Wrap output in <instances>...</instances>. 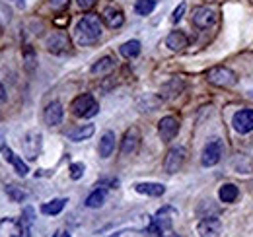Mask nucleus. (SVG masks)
Instances as JSON below:
<instances>
[{"instance_id":"9b49d317","label":"nucleus","mask_w":253,"mask_h":237,"mask_svg":"<svg viewBox=\"0 0 253 237\" xmlns=\"http://www.w3.org/2000/svg\"><path fill=\"white\" fill-rule=\"evenodd\" d=\"M47 49L51 53H55V55H61V53H66L70 49V41H68V37L64 35L63 31H57V33L47 37Z\"/></svg>"},{"instance_id":"6e6552de","label":"nucleus","mask_w":253,"mask_h":237,"mask_svg":"<svg viewBox=\"0 0 253 237\" xmlns=\"http://www.w3.org/2000/svg\"><path fill=\"white\" fill-rule=\"evenodd\" d=\"M179 132V120L175 117H164L158 124V134L164 142H169Z\"/></svg>"},{"instance_id":"a878e982","label":"nucleus","mask_w":253,"mask_h":237,"mask_svg":"<svg viewBox=\"0 0 253 237\" xmlns=\"http://www.w3.org/2000/svg\"><path fill=\"white\" fill-rule=\"evenodd\" d=\"M238 187L236 185H232V183H226V185H222L220 191H218V198H220L222 202H234L236 198H238Z\"/></svg>"},{"instance_id":"72a5a7b5","label":"nucleus","mask_w":253,"mask_h":237,"mask_svg":"<svg viewBox=\"0 0 253 237\" xmlns=\"http://www.w3.org/2000/svg\"><path fill=\"white\" fill-rule=\"evenodd\" d=\"M76 2H78V6H80L82 10H90V8H94L97 0H76Z\"/></svg>"},{"instance_id":"4468645a","label":"nucleus","mask_w":253,"mask_h":237,"mask_svg":"<svg viewBox=\"0 0 253 237\" xmlns=\"http://www.w3.org/2000/svg\"><path fill=\"white\" fill-rule=\"evenodd\" d=\"M63 105L59 103V101H53V103H49L47 105V109H45V113H43V118H45V122L49 124V126H57V124H61L63 122Z\"/></svg>"},{"instance_id":"a211bd4d","label":"nucleus","mask_w":253,"mask_h":237,"mask_svg":"<svg viewBox=\"0 0 253 237\" xmlns=\"http://www.w3.org/2000/svg\"><path fill=\"white\" fill-rule=\"evenodd\" d=\"M166 45L171 49V51H183L187 45H189V39L183 31H171L168 37H166Z\"/></svg>"},{"instance_id":"4be33fe9","label":"nucleus","mask_w":253,"mask_h":237,"mask_svg":"<svg viewBox=\"0 0 253 237\" xmlns=\"http://www.w3.org/2000/svg\"><path fill=\"white\" fill-rule=\"evenodd\" d=\"M94 132H95L94 124H84V126H78V128L70 130L66 136H68V140H72V142H82V140H88Z\"/></svg>"},{"instance_id":"f03ea898","label":"nucleus","mask_w":253,"mask_h":237,"mask_svg":"<svg viewBox=\"0 0 253 237\" xmlns=\"http://www.w3.org/2000/svg\"><path fill=\"white\" fill-rule=\"evenodd\" d=\"M70 111H72L76 117L90 118V117H94V115H97L99 105H97V101L94 99L92 93H82V95H78V97L70 103Z\"/></svg>"},{"instance_id":"f257e3e1","label":"nucleus","mask_w":253,"mask_h":237,"mask_svg":"<svg viewBox=\"0 0 253 237\" xmlns=\"http://www.w3.org/2000/svg\"><path fill=\"white\" fill-rule=\"evenodd\" d=\"M74 37L78 45H92L101 37V18L95 14L84 16L74 30Z\"/></svg>"},{"instance_id":"c9c22d12","label":"nucleus","mask_w":253,"mask_h":237,"mask_svg":"<svg viewBox=\"0 0 253 237\" xmlns=\"http://www.w3.org/2000/svg\"><path fill=\"white\" fill-rule=\"evenodd\" d=\"M53 237H70V234H68V232H57Z\"/></svg>"},{"instance_id":"2eb2a0df","label":"nucleus","mask_w":253,"mask_h":237,"mask_svg":"<svg viewBox=\"0 0 253 237\" xmlns=\"http://www.w3.org/2000/svg\"><path fill=\"white\" fill-rule=\"evenodd\" d=\"M0 237H24L20 220L4 218V220L0 222Z\"/></svg>"},{"instance_id":"cd10ccee","label":"nucleus","mask_w":253,"mask_h":237,"mask_svg":"<svg viewBox=\"0 0 253 237\" xmlns=\"http://www.w3.org/2000/svg\"><path fill=\"white\" fill-rule=\"evenodd\" d=\"M154 8H156V0H136L134 4V12L138 16H148L154 12Z\"/></svg>"},{"instance_id":"0eeeda50","label":"nucleus","mask_w":253,"mask_h":237,"mask_svg":"<svg viewBox=\"0 0 253 237\" xmlns=\"http://www.w3.org/2000/svg\"><path fill=\"white\" fill-rule=\"evenodd\" d=\"M222 158V142L220 140H212V142H209L205 150H203V154H201V161H203V165L205 167H212V165H216L218 161H220Z\"/></svg>"},{"instance_id":"412c9836","label":"nucleus","mask_w":253,"mask_h":237,"mask_svg":"<svg viewBox=\"0 0 253 237\" xmlns=\"http://www.w3.org/2000/svg\"><path fill=\"white\" fill-rule=\"evenodd\" d=\"M33 222H35V210L32 206H26L22 210V218H20V226H22L24 237H32Z\"/></svg>"},{"instance_id":"39448f33","label":"nucleus","mask_w":253,"mask_h":237,"mask_svg":"<svg viewBox=\"0 0 253 237\" xmlns=\"http://www.w3.org/2000/svg\"><path fill=\"white\" fill-rule=\"evenodd\" d=\"M193 24L199 28V30H209L216 24V12L209 6H199L195 8L193 12Z\"/></svg>"},{"instance_id":"5701e85b","label":"nucleus","mask_w":253,"mask_h":237,"mask_svg":"<svg viewBox=\"0 0 253 237\" xmlns=\"http://www.w3.org/2000/svg\"><path fill=\"white\" fill-rule=\"evenodd\" d=\"M113 150H115V134L111 130H107L99 140V156L101 158H109L113 154Z\"/></svg>"},{"instance_id":"2f4dec72","label":"nucleus","mask_w":253,"mask_h":237,"mask_svg":"<svg viewBox=\"0 0 253 237\" xmlns=\"http://www.w3.org/2000/svg\"><path fill=\"white\" fill-rule=\"evenodd\" d=\"M185 8H187V6H185V2H181V4H179L175 10H173V14H171V22H173V24H177V22L183 18V14H185Z\"/></svg>"},{"instance_id":"9d476101","label":"nucleus","mask_w":253,"mask_h":237,"mask_svg":"<svg viewBox=\"0 0 253 237\" xmlns=\"http://www.w3.org/2000/svg\"><path fill=\"white\" fill-rule=\"evenodd\" d=\"M222 232L220 222L216 218H201L197 224V234L199 237H218Z\"/></svg>"},{"instance_id":"f8f14e48","label":"nucleus","mask_w":253,"mask_h":237,"mask_svg":"<svg viewBox=\"0 0 253 237\" xmlns=\"http://www.w3.org/2000/svg\"><path fill=\"white\" fill-rule=\"evenodd\" d=\"M24 152H26V156L30 159H35L39 156V152H41V132L32 130V132L26 134V138H24Z\"/></svg>"},{"instance_id":"c756f323","label":"nucleus","mask_w":253,"mask_h":237,"mask_svg":"<svg viewBox=\"0 0 253 237\" xmlns=\"http://www.w3.org/2000/svg\"><path fill=\"white\" fill-rule=\"evenodd\" d=\"M144 237H166V234L160 230L154 222H150V224L144 228Z\"/></svg>"},{"instance_id":"7c9ffc66","label":"nucleus","mask_w":253,"mask_h":237,"mask_svg":"<svg viewBox=\"0 0 253 237\" xmlns=\"http://www.w3.org/2000/svg\"><path fill=\"white\" fill-rule=\"evenodd\" d=\"M84 171H86L84 163H72V165H70V177L74 179V181L82 179V175H84Z\"/></svg>"},{"instance_id":"f704fd0d","label":"nucleus","mask_w":253,"mask_h":237,"mask_svg":"<svg viewBox=\"0 0 253 237\" xmlns=\"http://www.w3.org/2000/svg\"><path fill=\"white\" fill-rule=\"evenodd\" d=\"M6 99V89H4V86L0 84V101H4Z\"/></svg>"},{"instance_id":"e433bc0d","label":"nucleus","mask_w":253,"mask_h":237,"mask_svg":"<svg viewBox=\"0 0 253 237\" xmlns=\"http://www.w3.org/2000/svg\"><path fill=\"white\" fill-rule=\"evenodd\" d=\"M2 148H4V140H2V136H0V152H2Z\"/></svg>"},{"instance_id":"bb28decb","label":"nucleus","mask_w":253,"mask_h":237,"mask_svg":"<svg viewBox=\"0 0 253 237\" xmlns=\"http://www.w3.org/2000/svg\"><path fill=\"white\" fill-rule=\"evenodd\" d=\"M103 202H105V191L103 189H95L92 195H88V198H86V206L88 208H99L103 206Z\"/></svg>"},{"instance_id":"aec40b11","label":"nucleus","mask_w":253,"mask_h":237,"mask_svg":"<svg viewBox=\"0 0 253 237\" xmlns=\"http://www.w3.org/2000/svg\"><path fill=\"white\" fill-rule=\"evenodd\" d=\"M113 70H115V60H113V57H103V59H99L92 66V74H95V76H107Z\"/></svg>"},{"instance_id":"dca6fc26","label":"nucleus","mask_w":253,"mask_h":237,"mask_svg":"<svg viewBox=\"0 0 253 237\" xmlns=\"http://www.w3.org/2000/svg\"><path fill=\"white\" fill-rule=\"evenodd\" d=\"M171 216H173V210L169 206H166V208H162V210H158V214L152 218V222L158 226L166 236L171 232Z\"/></svg>"},{"instance_id":"393cba45","label":"nucleus","mask_w":253,"mask_h":237,"mask_svg":"<svg viewBox=\"0 0 253 237\" xmlns=\"http://www.w3.org/2000/svg\"><path fill=\"white\" fill-rule=\"evenodd\" d=\"M119 53H121L125 59H134V57H138V55H140V41H136V39L126 41V43H123V45L119 47Z\"/></svg>"},{"instance_id":"6ab92c4d","label":"nucleus","mask_w":253,"mask_h":237,"mask_svg":"<svg viewBox=\"0 0 253 237\" xmlns=\"http://www.w3.org/2000/svg\"><path fill=\"white\" fill-rule=\"evenodd\" d=\"M134 191L140 195H148V197H162L166 193V187L162 183H136Z\"/></svg>"},{"instance_id":"c85d7f7f","label":"nucleus","mask_w":253,"mask_h":237,"mask_svg":"<svg viewBox=\"0 0 253 237\" xmlns=\"http://www.w3.org/2000/svg\"><path fill=\"white\" fill-rule=\"evenodd\" d=\"M4 191H6V195L10 197V200H12V202H24V200H26V197H28V195H26L22 189H18L16 185H6V187H4Z\"/></svg>"},{"instance_id":"7ed1b4c3","label":"nucleus","mask_w":253,"mask_h":237,"mask_svg":"<svg viewBox=\"0 0 253 237\" xmlns=\"http://www.w3.org/2000/svg\"><path fill=\"white\" fill-rule=\"evenodd\" d=\"M207 76H209V82L218 88H234L238 84V76L226 66H214L212 70H209Z\"/></svg>"},{"instance_id":"473e14b6","label":"nucleus","mask_w":253,"mask_h":237,"mask_svg":"<svg viewBox=\"0 0 253 237\" xmlns=\"http://www.w3.org/2000/svg\"><path fill=\"white\" fill-rule=\"evenodd\" d=\"M49 4H51V8H53V10L61 12V10H64V8L68 6V0H49Z\"/></svg>"},{"instance_id":"ddd939ff","label":"nucleus","mask_w":253,"mask_h":237,"mask_svg":"<svg viewBox=\"0 0 253 237\" xmlns=\"http://www.w3.org/2000/svg\"><path fill=\"white\" fill-rule=\"evenodd\" d=\"M101 20L111 30H117V28H121L125 24V16H123V12L119 8H105L103 14H101Z\"/></svg>"},{"instance_id":"b1692460","label":"nucleus","mask_w":253,"mask_h":237,"mask_svg":"<svg viewBox=\"0 0 253 237\" xmlns=\"http://www.w3.org/2000/svg\"><path fill=\"white\" fill-rule=\"evenodd\" d=\"M66 198H55V200H51V202H45L43 206H41V214H45V216H57V214H61L63 212V208L66 206Z\"/></svg>"},{"instance_id":"f3484780","label":"nucleus","mask_w":253,"mask_h":237,"mask_svg":"<svg viewBox=\"0 0 253 237\" xmlns=\"http://www.w3.org/2000/svg\"><path fill=\"white\" fill-rule=\"evenodd\" d=\"M2 158L6 159V161H10L12 165H14V169L18 171V175H22V177H26L28 173H30V169H28V165H26V161H22V158H18L14 152L10 148H2Z\"/></svg>"},{"instance_id":"20e7f679","label":"nucleus","mask_w":253,"mask_h":237,"mask_svg":"<svg viewBox=\"0 0 253 237\" xmlns=\"http://www.w3.org/2000/svg\"><path fill=\"white\" fill-rule=\"evenodd\" d=\"M185 158H187V150L183 148V146L169 148V152L166 154V159H164V169L168 173H177L183 167Z\"/></svg>"},{"instance_id":"423d86ee","label":"nucleus","mask_w":253,"mask_h":237,"mask_svg":"<svg viewBox=\"0 0 253 237\" xmlns=\"http://www.w3.org/2000/svg\"><path fill=\"white\" fill-rule=\"evenodd\" d=\"M232 126L240 134H248L253 130V109H242L232 117Z\"/></svg>"},{"instance_id":"1a4fd4ad","label":"nucleus","mask_w":253,"mask_h":237,"mask_svg":"<svg viewBox=\"0 0 253 237\" xmlns=\"http://www.w3.org/2000/svg\"><path fill=\"white\" fill-rule=\"evenodd\" d=\"M140 146V132L138 128H128L121 140V154L123 156H132L136 154V150Z\"/></svg>"}]
</instances>
